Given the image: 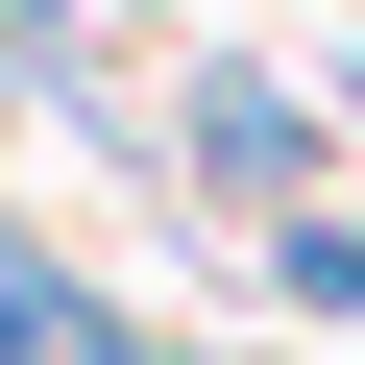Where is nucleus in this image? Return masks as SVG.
<instances>
[{
  "label": "nucleus",
  "instance_id": "nucleus-1",
  "mask_svg": "<svg viewBox=\"0 0 365 365\" xmlns=\"http://www.w3.org/2000/svg\"><path fill=\"white\" fill-rule=\"evenodd\" d=\"M25 25H170V0H25Z\"/></svg>",
  "mask_w": 365,
  "mask_h": 365
}]
</instances>
